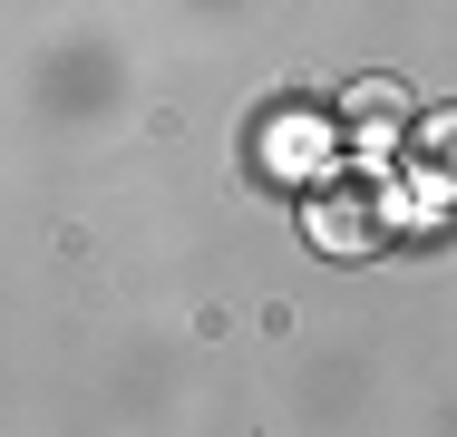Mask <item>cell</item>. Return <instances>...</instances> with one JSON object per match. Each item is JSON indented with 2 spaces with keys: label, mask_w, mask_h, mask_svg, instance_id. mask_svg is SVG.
Masks as SVG:
<instances>
[{
  "label": "cell",
  "mask_w": 457,
  "mask_h": 437,
  "mask_svg": "<svg viewBox=\"0 0 457 437\" xmlns=\"http://www.w3.org/2000/svg\"><path fill=\"white\" fill-rule=\"evenodd\" d=\"M302 234H312V253H331V262H351L379 243V204H370L361 185H321L312 204H302Z\"/></svg>",
  "instance_id": "6da1fadb"
},
{
  "label": "cell",
  "mask_w": 457,
  "mask_h": 437,
  "mask_svg": "<svg viewBox=\"0 0 457 437\" xmlns=\"http://www.w3.org/2000/svg\"><path fill=\"white\" fill-rule=\"evenodd\" d=\"M399 117H409V87H399V78H361V87H351V127H361L370 146H389Z\"/></svg>",
  "instance_id": "7a4b0ae2"
}]
</instances>
